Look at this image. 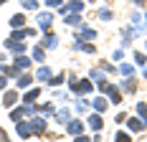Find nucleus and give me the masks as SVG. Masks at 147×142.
<instances>
[{"instance_id": "1", "label": "nucleus", "mask_w": 147, "mask_h": 142, "mask_svg": "<svg viewBox=\"0 0 147 142\" xmlns=\"http://www.w3.org/2000/svg\"><path fill=\"white\" fill-rule=\"evenodd\" d=\"M142 127H145L142 119H129V129H142Z\"/></svg>"}, {"instance_id": "2", "label": "nucleus", "mask_w": 147, "mask_h": 142, "mask_svg": "<svg viewBox=\"0 0 147 142\" xmlns=\"http://www.w3.org/2000/svg\"><path fill=\"white\" fill-rule=\"evenodd\" d=\"M89 122H91V127H94V129H99V127H102V119H99V117H91Z\"/></svg>"}, {"instance_id": "3", "label": "nucleus", "mask_w": 147, "mask_h": 142, "mask_svg": "<svg viewBox=\"0 0 147 142\" xmlns=\"http://www.w3.org/2000/svg\"><path fill=\"white\" fill-rule=\"evenodd\" d=\"M94 107H96V109H102V112H104V109H107V101H104V99H96V101H94Z\"/></svg>"}, {"instance_id": "4", "label": "nucleus", "mask_w": 147, "mask_h": 142, "mask_svg": "<svg viewBox=\"0 0 147 142\" xmlns=\"http://www.w3.org/2000/svg\"><path fill=\"white\" fill-rule=\"evenodd\" d=\"M117 142H129V135H124V132H117Z\"/></svg>"}, {"instance_id": "5", "label": "nucleus", "mask_w": 147, "mask_h": 142, "mask_svg": "<svg viewBox=\"0 0 147 142\" xmlns=\"http://www.w3.org/2000/svg\"><path fill=\"white\" fill-rule=\"evenodd\" d=\"M10 23H13L15 28H18V26H23V15H15V18H13V20H10Z\"/></svg>"}, {"instance_id": "6", "label": "nucleus", "mask_w": 147, "mask_h": 142, "mask_svg": "<svg viewBox=\"0 0 147 142\" xmlns=\"http://www.w3.org/2000/svg\"><path fill=\"white\" fill-rule=\"evenodd\" d=\"M48 3H51V5H59V3H61V0H48Z\"/></svg>"}, {"instance_id": "7", "label": "nucleus", "mask_w": 147, "mask_h": 142, "mask_svg": "<svg viewBox=\"0 0 147 142\" xmlns=\"http://www.w3.org/2000/svg\"><path fill=\"white\" fill-rule=\"evenodd\" d=\"M76 142H89V140H86V137H79V140H76Z\"/></svg>"}, {"instance_id": "8", "label": "nucleus", "mask_w": 147, "mask_h": 142, "mask_svg": "<svg viewBox=\"0 0 147 142\" xmlns=\"http://www.w3.org/2000/svg\"><path fill=\"white\" fill-rule=\"evenodd\" d=\"M134 3H142V0H134Z\"/></svg>"}]
</instances>
